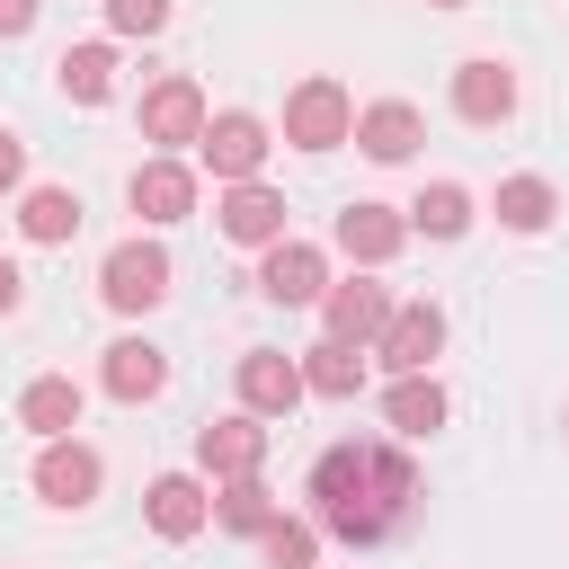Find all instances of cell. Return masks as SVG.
I'll return each instance as SVG.
<instances>
[{
	"instance_id": "19",
	"label": "cell",
	"mask_w": 569,
	"mask_h": 569,
	"mask_svg": "<svg viewBox=\"0 0 569 569\" xmlns=\"http://www.w3.org/2000/svg\"><path fill=\"white\" fill-rule=\"evenodd\" d=\"M204 516H213V498H204L187 471H160V480H151V533L187 542V533H204Z\"/></svg>"
},
{
	"instance_id": "3",
	"label": "cell",
	"mask_w": 569,
	"mask_h": 569,
	"mask_svg": "<svg viewBox=\"0 0 569 569\" xmlns=\"http://www.w3.org/2000/svg\"><path fill=\"white\" fill-rule=\"evenodd\" d=\"M356 133V98L338 89V80H302L293 98H284V142H302V151H338Z\"/></svg>"
},
{
	"instance_id": "26",
	"label": "cell",
	"mask_w": 569,
	"mask_h": 569,
	"mask_svg": "<svg viewBox=\"0 0 569 569\" xmlns=\"http://www.w3.org/2000/svg\"><path fill=\"white\" fill-rule=\"evenodd\" d=\"M213 516H222L231 533H267V525H276V498H267V489H258V471H249V480H222Z\"/></svg>"
},
{
	"instance_id": "22",
	"label": "cell",
	"mask_w": 569,
	"mask_h": 569,
	"mask_svg": "<svg viewBox=\"0 0 569 569\" xmlns=\"http://www.w3.org/2000/svg\"><path fill=\"white\" fill-rule=\"evenodd\" d=\"M302 382H311L320 400H356V391H365V356H356L347 338H320V347L302 356Z\"/></svg>"
},
{
	"instance_id": "27",
	"label": "cell",
	"mask_w": 569,
	"mask_h": 569,
	"mask_svg": "<svg viewBox=\"0 0 569 569\" xmlns=\"http://www.w3.org/2000/svg\"><path fill=\"white\" fill-rule=\"evenodd\" d=\"M258 542H267V569H311V551H320V533H311V525H293V516H276Z\"/></svg>"
},
{
	"instance_id": "20",
	"label": "cell",
	"mask_w": 569,
	"mask_h": 569,
	"mask_svg": "<svg viewBox=\"0 0 569 569\" xmlns=\"http://www.w3.org/2000/svg\"><path fill=\"white\" fill-rule=\"evenodd\" d=\"M53 71H62V98H71V107H107V98H116V53H107V44H71Z\"/></svg>"
},
{
	"instance_id": "14",
	"label": "cell",
	"mask_w": 569,
	"mask_h": 569,
	"mask_svg": "<svg viewBox=\"0 0 569 569\" xmlns=\"http://www.w3.org/2000/svg\"><path fill=\"white\" fill-rule=\"evenodd\" d=\"M302 391H311V382H302L293 356H276V347H249V356H240V400H249L258 418H284Z\"/></svg>"
},
{
	"instance_id": "18",
	"label": "cell",
	"mask_w": 569,
	"mask_h": 569,
	"mask_svg": "<svg viewBox=\"0 0 569 569\" xmlns=\"http://www.w3.org/2000/svg\"><path fill=\"white\" fill-rule=\"evenodd\" d=\"M18 427H36L44 445H53V436H71V427H80V382H71V373L27 382V391H18Z\"/></svg>"
},
{
	"instance_id": "13",
	"label": "cell",
	"mask_w": 569,
	"mask_h": 569,
	"mask_svg": "<svg viewBox=\"0 0 569 569\" xmlns=\"http://www.w3.org/2000/svg\"><path fill=\"white\" fill-rule=\"evenodd\" d=\"M124 204H133L142 222H187V213H196V169H178V160H142L133 187H124Z\"/></svg>"
},
{
	"instance_id": "15",
	"label": "cell",
	"mask_w": 569,
	"mask_h": 569,
	"mask_svg": "<svg viewBox=\"0 0 569 569\" xmlns=\"http://www.w3.org/2000/svg\"><path fill=\"white\" fill-rule=\"evenodd\" d=\"M400 240H409V222H400L391 204H347V213H338V249H347L356 267H382V258H400Z\"/></svg>"
},
{
	"instance_id": "9",
	"label": "cell",
	"mask_w": 569,
	"mask_h": 569,
	"mask_svg": "<svg viewBox=\"0 0 569 569\" xmlns=\"http://www.w3.org/2000/svg\"><path fill=\"white\" fill-rule=\"evenodd\" d=\"M453 116H462V124H507V116H516V71L489 62V53H471V62L453 71Z\"/></svg>"
},
{
	"instance_id": "17",
	"label": "cell",
	"mask_w": 569,
	"mask_h": 569,
	"mask_svg": "<svg viewBox=\"0 0 569 569\" xmlns=\"http://www.w3.org/2000/svg\"><path fill=\"white\" fill-rule=\"evenodd\" d=\"M98 382H107L116 400H151V391L169 382V356H160L151 338H116V347H107V365H98Z\"/></svg>"
},
{
	"instance_id": "32",
	"label": "cell",
	"mask_w": 569,
	"mask_h": 569,
	"mask_svg": "<svg viewBox=\"0 0 569 569\" xmlns=\"http://www.w3.org/2000/svg\"><path fill=\"white\" fill-rule=\"evenodd\" d=\"M436 9H462V0H436Z\"/></svg>"
},
{
	"instance_id": "8",
	"label": "cell",
	"mask_w": 569,
	"mask_h": 569,
	"mask_svg": "<svg viewBox=\"0 0 569 569\" xmlns=\"http://www.w3.org/2000/svg\"><path fill=\"white\" fill-rule=\"evenodd\" d=\"M258 293L284 302V311H293V302H320V293H329V258H320L311 240H276L267 267H258Z\"/></svg>"
},
{
	"instance_id": "28",
	"label": "cell",
	"mask_w": 569,
	"mask_h": 569,
	"mask_svg": "<svg viewBox=\"0 0 569 569\" xmlns=\"http://www.w3.org/2000/svg\"><path fill=\"white\" fill-rule=\"evenodd\" d=\"M107 18H116V36H160L169 0H107Z\"/></svg>"
},
{
	"instance_id": "24",
	"label": "cell",
	"mask_w": 569,
	"mask_h": 569,
	"mask_svg": "<svg viewBox=\"0 0 569 569\" xmlns=\"http://www.w3.org/2000/svg\"><path fill=\"white\" fill-rule=\"evenodd\" d=\"M409 222H418L427 240H462V231H471V187H453V178H436V187H418V204H409Z\"/></svg>"
},
{
	"instance_id": "31",
	"label": "cell",
	"mask_w": 569,
	"mask_h": 569,
	"mask_svg": "<svg viewBox=\"0 0 569 569\" xmlns=\"http://www.w3.org/2000/svg\"><path fill=\"white\" fill-rule=\"evenodd\" d=\"M18 302H27V276H18L9 258H0V311H18Z\"/></svg>"
},
{
	"instance_id": "10",
	"label": "cell",
	"mask_w": 569,
	"mask_h": 569,
	"mask_svg": "<svg viewBox=\"0 0 569 569\" xmlns=\"http://www.w3.org/2000/svg\"><path fill=\"white\" fill-rule=\"evenodd\" d=\"M142 133H151V142H196V133H204V89H196L187 71L151 80V89H142Z\"/></svg>"
},
{
	"instance_id": "29",
	"label": "cell",
	"mask_w": 569,
	"mask_h": 569,
	"mask_svg": "<svg viewBox=\"0 0 569 569\" xmlns=\"http://www.w3.org/2000/svg\"><path fill=\"white\" fill-rule=\"evenodd\" d=\"M18 178H27V142H18V133H9V124H0V196H9V187H18Z\"/></svg>"
},
{
	"instance_id": "2",
	"label": "cell",
	"mask_w": 569,
	"mask_h": 569,
	"mask_svg": "<svg viewBox=\"0 0 569 569\" xmlns=\"http://www.w3.org/2000/svg\"><path fill=\"white\" fill-rule=\"evenodd\" d=\"M98 293H107V311H160L169 302V249L160 240H116L107 267H98Z\"/></svg>"
},
{
	"instance_id": "12",
	"label": "cell",
	"mask_w": 569,
	"mask_h": 569,
	"mask_svg": "<svg viewBox=\"0 0 569 569\" xmlns=\"http://www.w3.org/2000/svg\"><path fill=\"white\" fill-rule=\"evenodd\" d=\"M36 498H44V507H89V498H98V453L71 445V436H53V445L36 453Z\"/></svg>"
},
{
	"instance_id": "16",
	"label": "cell",
	"mask_w": 569,
	"mask_h": 569,
	"mask_svg": "<svg viewBox=\"0 0 569 569\" xmlns=\"http://www.w3.org/2000/svg\"><path fill=\"white\" fill-rule=\"evenodd\" d=\"M418 133H427V124H418V107H409V98H382V107H365V116H356V151H365V160H409V151H418Z\"/></svg>"
},
{
	"instance_id": "23",
	"label": "cell",
	"mask_w": 569,
	"mask_h": 569,
	"mask_svg": "<svg viewBox=\"0 0 569 569\" xmlns=\"http://www.w3.org/2000/svg\"><path fill=\"white\" fill-rule=\"evenodd\" d=\"M382 418H391L400 436H436V427H445V391H436L427 373H400V382L382 391Z\"/></svg>"
},
{
	"instance_id": "4",
	"label": "cell",
	"mask_w": 569,
	"mask_h": 569,
	"mask_svg": "<svg viewBox=\"0 0 569 569\" xmlns=\"http://www.w3.org/2000/svg\"><path fill=\"white\" fill-rule=\"evenodd\" d=\"M196 160H204L222 187L258 178V160H267V124H258L249 107H222V116H204V133H196Z\"/></svg>"
},
{
	"instance_id": "11",
	"label": "cell",
	"mask_w": 569,
	"mask_h": 569,
	"mask_svg": "<svg viewBox=\"0 0 569 569\" xmlns=\"http://www.w3.org/2000/svg\"><path fill=\"white\" fill-rule=\"evenodd\" d=\"M373 347H382V365H391V373H427V365H436V347H445V311H436V302H400V311H391V329H382Z\"/></svg>"
},
{
	"instance_id": "6",
	"label": "cell",
	"mask_w": 569,
	"mask_h": 569,
	"mask_svg": "<svg viewBox=\"0 0 569 569\" xmlns=\"http://www.w3.org/2000/svg\"><path fill=\"white\" fill-rule=\"evenodd\" d=\"M196 462H204L213 480H249V471L267 462V427H258V409H240V418H213V427H196Z\"/></svg>"
},
{
	"instance_id": "30",
	"label": "cell",
	"mask_w": 569,
	"mask_h": 569,
	"mask_svg": "<svg viewBox=\"0 0 569 569\" xmlns=\"http://www.w3.org/2000/svg\"><path fill=\"white\" fill-rule=\"evenodd\" d=\"M36 27V0H0V36H27Z\"/></svg>"
},
{
	"instance_id": "21",
	"label": "cell",
	"mask_w": 569,
	"mask_h": 569,
	"mask_svg": "<svg viewBox=\"0 0 569 569\" xmlns=\"http://www.w3.org/2000/svg\"><path fill=\"white\" fill-rule=\"evenodd\" d=\"M18 231H27V240H44V249H62V240L80 231V196H71V187H27Z\"/></svg>"
},
{
	"instance_id": "5",
	"label": "cell",
	"mask_w": 569,
	"mask_h": 569,
	"mask_svg": "<svg viewBox=\"0 0 569 569\" xmlns=\"http://www.w3.org/2000/svg\"><path fill=\"white\" fill-rule=\"evenodd\" d=\"M320 311H329V338H347V347H373V338L391 329V311H400V302H391L373 276H347V284H329V293H320Z\"/></svg>"
},
{
	"instance_id": "1",
	"label": "cell",
	"mask_w": 569,
	"mask_h": 569,
	"mask_svg": "<svg viewBox=\"0 0 569 569\" xmlns=\"http://www.w3.org/2000/svg\"><path fill=\"white\" fill-rule=\"evenodd\" d=\"M418 462L391 445V436H347L311 462V525L338 533L347 551H373L391 533L418 525Z\"/></svg>"
},
{
	"instance_id": "25",
	"label": "cell",
	"mask_w": 569,
	"mask_h": 569,
	"mask_svg": "<svg viewBox=\"0 0 569 569\" xmlns=\"http://www.w3.org/2000/svg\"><path fill=\"white\" fill-rule=\"evenodd\" d=\"M551 213H560L551 178H498V222H507V231H542Z\"/></svg>"
},
{
	"instance_id": "7",
	"label": "cell",
	"mask_w": 569,
	"mask_h": 569,
	"mask_svg": "<svg viewBox=\"0 0 569 569\" xmlns=\"http://www.w3.org/2000/svg\"><path fill=\"white\" fill-rule=\"evenodd\" d=\"M213 222H222V240H240V249H276V240H284V196L258 187V178H240V187L213 204Z\"/></svg>"
}]
</instances>
